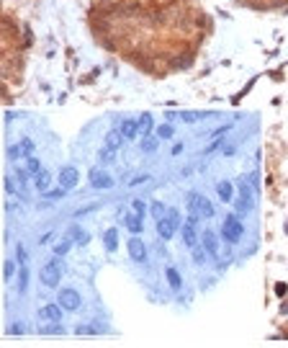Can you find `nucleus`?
Masks as SVG:
<instances>
[{"label": "nucleus", "mask_w": 288, "mask_h": 348, "mask_svg": "<svg viewBox=\"0 0 288 348\" xmlns=\"http://www.w3.org/2000/svg\"><path fill=\"white\" fill-rule=\"evenodd\" d=\"M245 212H247V199L242 196V199L237 201V214H245Z\"/></svg>", "instance_id": "72a5a7b5"}, {"label": "nucleus", "mask_w": 288, "mask_h": 348, "mask_svg": "<svg viewBox=\"0 0 288 348\" xmlns=\"http://www.w3.org/2000/svg\"><path fill=\"white\" fill-rule=\"evenodd\" d=\"M49 186H52V173L44 168L39 176H34V188L39 191V194H44V191H49Z\"/></svg>", "instance_id": "dca6fc26"}, {"label": "nucleus", "mask_w": 288, "mask_h": 348, "mask_svg": "<svg viewBox=\"0 0 288 348\" xmlns=\"http://www.w3.org/2000/svg\"><path fill=\"white\" fill-rule=\"evenodd\" d=\"M72 245H75V240H72V237L67 235L65 240H59L57 245H54V248H52V253H54V255H59V258H65V255L70 253V248H72Z\"/></svg>", "instance_id": "6ab92c4d"}, {"label": "nucleus", "mask_w": 288, "mask_h": 348, "mask_svg": "<svg viewBox=\"0 0 288 348\" xmlns=\"http://www.w3.org/2000/svg\"><path fill=\"white\" fill-rule=\"evenodd\" d=\"M206 255H209L206 248H193V261L196 263H206Z\"/></svg>", "instance_id": "2f4dec72"}, {"label": "nucleus", "mask_w": 288, "mask_h": 348, "mask_svg": "<svg viewBox=\"0 0 288 348\" xmlns=\"http://www.w3.org/2000/svg\"><path fill=\"white\" fill-rule=\"evenodd\" d=\"M29 279H31V273H29V263L18 266V289H21V294H26V291H29Z\"/></svg>", "instance_id": "a211bd4d"}, {"label": "nucleus", "mask_w": 288, "mask_h": 348, "mask_svg": "<svg viewBox=\"0 0 288 348\" xmlns=\"http://www.w3.org/2000/svg\"><path fill=\"white\" fill-rule=\"evenodd\" d=\"M242 235H245V227H242L239 217L237 214L224 217V222H221V237H224V240H227L229 245H234V243L242 240Z\"/></svg>", "instance_id": "20e7f679"}, {"label": "nucleus", "mask_w": 288, "mask_h": 348, "mask_svg": "<svg viewBox=\"0 0 288 348\" xmlns=\"http://www.w3.org/2000/svg\"><path fill=\"white\" fill-rule=\"evenodd\" d=\"M62 268H65V266H62L59 255H54V258L41 268V284H44V287H47V289H57L59 281H62Z\"/></svg>", "instance_id": "7ed1b4c3"}, {"label": "nucleus", "mask_w": 288, "mask_h": 348, "mask_svg": "<svg viewBox=\"0 0 288 348\" xmlns=\"http://www.w3.org/2000/svg\"><path fill=\"white\" fill-rule=\"evenodd\" d=\"M126 250H129V258L134 263H144V261H147V248H144V240H142L139 235L131 237L129 245H126Z\"/></svg>", "instance_id": "0eeeda50"}, {"label": "nucleus", "mask_w": 288, "mask_h": 348, "mask_svg": "<svg viewBox=\"0 0 288 348\" xmlns=\"http://www.w3.org/2000/svg\"><path fill=\"white\" fill-rule=\"evenodd\" d=\"M103 248L108 253H113L116 248H119V230H116V227H108V230L103 232Z\"/></svg>", "instance_id": "2eb2a0df"}, {"label": "nucleus", "mask_w": 288, "mask_h": 348, "mask_svg": "<svg viewBox=\"0 0 288 348\" xmlns=\"http://www.w3.org/2000/svg\"><path fill=\"white\" fill-rule=\"evenodd\" d=\"M152 129H155V124H152V114H142V116H139V132H142L144 137H149Z\"/></svg>", "instance_id": "4be33fe9"}, {"label": "nucleus", "mask_w": 288, "mask_h": 348, "mask_svg": "<svg viewBox=\"0 0 288 348\" xmlns=\"http://www.w3.org/2000/svg\"><path fill=\"white\" fill-rule=\"evenodd\" d=\"M34 150H36L34 140L23 137V140L18 142V144H11V147H8V158H11V160H18V158H21V160H23V158H31Z\"/></svg>", "instance_id": "39448f33"}, {"label": "nucleus", "mask_w": 288, "mask_h": 348, "mask_svg": "<svg viewBox=\"0 0 288 348\" xmlns=\"http://www.w3.org/2000/svg\"><path fill=\"white\" fill-rule=\"evenodd\" d=\"M70 237H72V240H75V245H80V248L90 243V235L83 230V227H72V230H70Z\"/></svg>", "instance_id": "aec40b11"}, {"label": "nucleus", "mask_w": 288, "mask_h": 348, "mask_svg": "<svg viewBox=\"0 0 288 348\" xmlns=\"http://www.w3.org/2000/svg\"><path fill=\"white\" fill-rule=\"evenodd\" d=\"M124 142H126V140H124V134H121L119 129H113V132H108V134H106V140H103V147L113 150V152H119Z\"/></svg>", "instance_id": "4468645a"}, {"label": "nucleus", "mask_w": 288, "mask_h": 348, "mask_svg": "<svg viewBox=\"0 0 288 348\" xmlns=\"http://www.w3.org/2000/svg\"><path fill=\"white\" fill-rule=\"evenodd\" d=\"M216 194H219V199L224 201V204H229V201L234 199V186L229 181H219L216 183Z\"/></svg>", "instance_id": "f3484780"}, {"label": "nucleus", "mask_w": 288, "mask_h": 348, "mask_svg": "<svg viewBox=\"0 0 288 348\" xmlns=\"http://www.w3.org/2000/svg\"><path fill=\"white\" fill-rule=\"evenodd\" d=\"M26 168H29V173H31V176H39V173L44 170L41 160L36 158V155H31V158H26Z\"/></svg>", "instance_id": "5701e85b"}, {"label": "nucleus", "mask_w": 288, "mask_h": 348, "mask_svg": "<svg viewBox=\"0 0 288 348\" xmlns=\"http://www.w3.org/2000/svg\"><path fill=\"white\" fill-rule=\"evenodd\" d=\"M77 181H80V173H77V168L75 165H65L59 170V186L62 188H75L77 186Z\"/></svg>", "instance_id": "6e6552de"}, {"label": "nucleus", "mask_w": 288, "mask_h": 348, "mask_svg": "<svg viewBox=\"0 0 288 348\" xmlns=\"http://www.w3.org/2000/svg\"><path fill=\"white\" fill-rule=\"evenodd\" d=\"M124 227H126L131 235H139V232L144 230V217L134 214L131 209H129V212H124Z\"/></svg>", "instance_id": "9b49d317"}, {"label": "nucleus", "mask_w": 288, "mask_h": 348, "mask_svg": "<svg viewBox=\"0 0 288 348\" xmlns=\"http://www.w3.org/2000/svg\"><path fill=\"white\" fill-rule=\"evenodd\" d=\"M119 132L124 134V140H126V142L137 140V134H139V119H126V122L119 126Z\"/></svg>", "instance_id": "f8f14e48"}, {"label": "nucleus", "mask_w": 288, "mask_h": 348, "mask_svg": "<svg viewBox=\"0 0 288 348\" xmlns=\"http://www.w3.org/2000/svg\"><path fill=\"white\" fill-rule=\"evenodd\" d=\"M170 152H173V155H175V158H178V155H180V152H183V142H175V144H173V147H170Z\"/></svg>", "instance_id": "c9c22d12"}, {"label": "nucleus", "mask_w": 288, "mask_h": 348, "mask_svg": "<svg viewBox=\"0 0 288 348\" xmlns=\"http://www.w3.org/2000/svg\"><path fill=\"white\" fill-rule=\"evenodd\" d=\"M173 134H175V126H173V124H162V126H157V137H160V140H170Z\"/></svg>", "instance_id": "a878e982"}, {"label": "nucleus", "mask_w": 288, "mask_h": 348, "mask_svg": "<svg viewBox=\"0 0 288 348\" xmlns=\"http://www.w3.org/2000/svg\"><path fill=\"white\" fill-rule=\"evenodd\" d=\"M131 212L139 214V217H144V214H147V204H144L142 199H134V201H131Z\"/></svg>", "instance_id": "cd10ccee"}, {"label": "nucleus", "mask_w": 288, "mask_h": 348, "mask_svg": "<svg viewBox=\"0 0 288 348\" xmlns=\"http://www.w3.org/2000/svg\"><path fill=\"white\" fill-rule=\"evenodd\" d=\"M59 305L67 309V312H75L83 305V297L77 294L75 289H59Z\"/></svg>", "instance_id": "423d86ee"}, {"label": "nucleus", "mask_w": 288, "mask_h": 348, "mask_svg": "<svg viewBox=\"0 0 288 348\" xmlns=\"http://www.w3.org/2000/svg\"><path fill=\"white\" fill-rule=\"evenodd\" d=\"M16 261H18V266L29 263V250H26L23 245H18V248H16Z\"/></svg>", "instance_id": "7c9ffc66"}, {"label": "nucleus", "mask_w": 288, "mask_h": 348, "mask_svg": "<svg viewBox=\"0 0 288 348\" xmlns=\"http://www.w3.org/2000/svg\"><path fill=\"white\" fill-rule=\"evenodd\" d=\"M139 147H142V152H144V155H152V152H157V147H160V137H144Z\"/></svg>", "instance_id": "412c9836"}, {"label": "nucleus", "mask_w": 288, "mask_h": 348, "mask_svg": "<svg viewBox=\"0 0 288 348\" xmlns=\"http://www.w3.org/2000/svg\"><path fill=\"white\" fill-rule=\"evenodd\" d=\"M152 217H155V219H160V217H165V212H167V209H165V204H162V201H152Z\"/></svg>", "instance_id": "c85d7f7f"}, {"label": "nucleus", "mask_w": 288, "mask_h": 348, "mask_svg": "<svg viewBox=\"0 0 288 348\" xmlns=\"http://www.w3.org/2000/svg\"><path fill=\"white\" fill-rule=\"evenodd\" d=\"M144 181H149V176H147V173H142V176H137V178H134V181L129 183V186H139V183H144Z\"/></svg>", "instance_id": "f704fd0d"}, {"label": "nucleus", "mask_w": 288, "mask_h": 348, "mask_svg": "<svg viewBox=\"0 0 288 348\" xmlns=\"http://www.w3.org/2000/svg\"><path fill=\"white\" fill-rule=\"evenodd\" d=\"M116 155H119V152H113L108 147H101V152H98V163H101V165H108V163L116 160Z\"/></svg>", "instance_id": "393cba45"}, {"label": "nucleus", "mask_w": 288, "mask_h": 348, "mask_svg": "<svg viewBox=\"0 0 288 348\" xmlns=\"http://www.w3.org/2000/svg\"><path fill=\"white\" fill-rule=\"evenodd\" d=\"M185 209H188V214H196V217H201V219H211L214 217L211 201L206 199V196H198V194H188Z\"/></svg>", "instance_id": "f03ea898"}, {"label": "nucleus", "mask_w": 288, "mask_h": 348, "mask_svg": "<svg viewBox=\"0 0 288 348\" xmlns=\"http://www.w3.org/2000/svg\"><path fill=\"white\" fill-rule=\"evenodd\" d=\"M201 240H203L206 253H209V255H219V237H216V232H214V230H203Z\"/></svg>", "instance_id": "ddd939ff"}, {"label": "nucleus", "mask_w": 288, "mask_h": 348, "mask_svg": "<svg viewBox=\"0 0 288 348\" xmlns=\"http://www.w3.org/2000/svg\"><path fill=\"white\" fill-rule=\"evenodd\" d=\"M180 225H183V217H180V212H178L175 206H170L167 212H165V217L157 219V235L165 237V240H170V237L178 232Z\"/></svg>", "instance_id": "f257e3e1"}, {"label": "nucleus", "mask_w": 288, "mask_h": 348, "mask_svg": "<svg viewBox=\"0 0 288 348\" xmlns=\"http://www.w3.org/2000/svg\"><path fill=\"white\" fill-rule=\"evenodd\" d=\"M62 307L59 302L57 305H47V307H41L39 309V320H44V323H62Z\"/></svg>", "instance_id": "9d476101"}, {"label": "nucleus", "mask_w": 288, "mask_h": 348, "mask_svg": "<svg viewBox=\"0 0 288 348\" xmlns=\"http://www.w3.org/2000/svg\"><path fill=\"white\" fill-rule=\"evenodd\" d=\"M165 276L170 281V289H180V287H183V279H180V273L175 268H165Z\"/></svg>", "instance_id": "b1692460"}, {"label": "nucleus", "mask_w": 288, "mask_h": 348, "mask_svg": "<svg viewBox=\"0 0 288 348\" xmlns=\"http://www.w3.org/2000/svg\"><path fill=\"white\" fill-rule=\"evenodd\" d=\"M221 144H224L221 140H216V142H211V144H209V147H206V155H214L216 150H221Z\"/></svg>", "instance_id": "473e14b6"}, {"label": "nucleus", "mask_w": 288, "mask_h": 348, "mask_svg": "<svg viewBox=\"0 0 288 348\" xmlns=\"http://www.w3.org/2000/svg\"><path fill=\"white\" fill-rule=\"evenodd\" d=\"M16 268H18V261L8 258V261H5V279H8V281H11V279L16 276Z\"/></svg>", "instance_id": "c756f323"}, {"label": "nucleus", "mask_w": 288, "mask_h": 348, "mask_svg": "<svg viewBox=\"0 0 288 348\" xmlns=\"http://www.w3.org/2000/svg\"><path fill=\"white\" fill-rule=\"evenodd\" d=\"M65 194H67V188H62V186H59V188H49V191H44L41 196H44V199H49V201H54V199H62Z\"/></svg>", "instance_id": "bb28decb"}, {"label": "nucleus", "mask_w": 288, "mask_h": 348, "mask_svg": "<svg viewBox=\"0 0 288 348\" xmlns=\"http://www.w3.org/2000/svg\"><path fill=\"white\" fill-rule=\"evenodd\" d=\"M90 186L98 188V191L111 188V186H113V178L108 176V173H103L101 168H93V170H90Z\"/></svg>", "instance_id": "1a4fd4ad"}]
</instances>
